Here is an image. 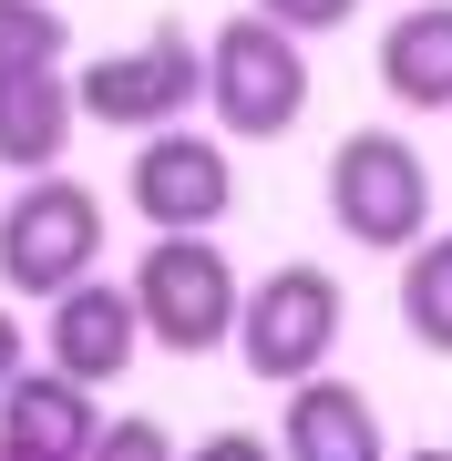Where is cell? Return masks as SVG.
Wrapping results in <instances>:
<instances>
[{"label":"cell","instance_id":"cell-7","mask_svg":"<svg viewBox=\"0 0 452 461\" xmlns=\"http://www.w3.org/2000/svg\"><path fill=\"white\" fill-rule=\"evenodd\" d=\"M124 195H134V215H144L154 236H206V226L236 205V165H226L217 133H175V123H165V133L134 144Z\"/></svg>","mask_w":452,"mask_h":461},{"label":"cell","instance_id":"cell-2","mask_svg":"<svg viewBox=\"0 0 452 461\" xmlns=\"http://www.w3.org/2000/svg\"><path fill=\"white\" fill-rule=\"evenodd\" d=\"M93 257H103V195L93 185H72V175H32L11 205H0V287L11 297H62V287H83L93 277Z\"/></svg>","mask_w":452,"mask_h":461},{"label":"cell","instance_id":"cell-3","mask_svg":"<svg viewBox=\"0 0 452 461\" xmlns=\"http://www.w3.org/2000/svg\"><path fill=\"white\" fill-rule=\"evenodd\" d=\"M206 113H217L236 144H278L288 123L309 113V51L299 32H278V21H226L217 41H206Z\"/></svg>","mask_w":452,"mask_h":461},{"label":"cell","instance_id":"cell-13","mask_svg":"<svg viewBox=\"0 0 452 461\" xmlns=\"http://www.w3.org/2000/svg\"><path fill=\"white\" fill-rule=\"evenodd\" d=\"M401 329L432 359H452V236H421L401 257Z\"/></svg>","mask_w":452,"mask_h":461},{"label":"cell","instance_id":"cell-16","mask_svg":"<svg viewBox=\"0 0 452 461\" xmlns=\"http://www.w3.org/2000/svg\"><path fill=\"white\" fill-rule=\"evenodd\" d=\"M93 461H185V451L165 441V420H103Z\"/></svg>","mask_w":452,"mask_h":461},{"label":"cell","instance_id":"cell-9","mask_svg":"<svg viewBox=\"0 0 452 461\" xmlns=\"http://www.w3.org/2000/svg\"><path fill=\"white\" fill-rule=\"evenodd\" d=\"M103 441V411H93V390L83 379H62V369H21L11 390H0V461H93Z\"/></svg>","mask_w":452,"mask_h":461},{"label":"cell","instance_id":"cell-15","mask_svg":"<svg viewBox=\"0 0 452 461\" xmlns=\"http://www.w3.org/2000/svg\"><path fill=\"white\" fill-rule=\"evenodd\" d=\"M247 11L309 41V32H350V21H360V0H247Z\"/></svg>","mask_w":452,"mask_h":461},{"label":"cell","instance_id":"cell-8","mask_svg":"<svg viewBox=\"0 0 452 461\" xmlns=\"http://www.w3.org/2000/svg\"><path fill=\"white\" fill-rule=\"evenodd\" d=\"M134 348H144V308H134V287H62L51 297V318H42V359L62 369V379H83V390H103V379H124L134 369Z\"/></svg>","mask_w":452,"mask_h":461},{"label":"cell","instance_id":"cell-19","mask_svg":"<svg viewBox=\"0 0 452 461\" xmlns=\"http://www.w3.org/2000/svg\"><path fill=\"white\" fill-rule=\"evenodd\" d=\"M401 461H452V451H401Z\"/></svg>","mask_w":452,"mask_h":461},{"label":"cell","instance_id":"cell-11","mask_svg":"<svg viewBox=\"0 0 452 461\" xmlns=\"http://www.w3.org/2000/svg\"><path fill=\"white\" fill-rule=\"evenodd\" d=\"M72 72H0V165L11 175H51L72 144Z\"/></svg>","mask_w":452,"mask_h":461},{"label":"cell","instance_id":"cell-18","mask_svg":"<svg viewBox=\"0 0 452 461\" xmlns=\"http://www.w3.org/2000/svg\"><path fill=\"white\" fill-rule=\"evenodd\" d=\"M21 369H32V329H21V318L11 308H0V390H11V379Z\"/></svg>","mask_w":452,"mask_h":461},{"label":"cell","instance_id":"cell-5","mask_svg":"<svg viewBox=\"0 0 452 461\" xmlns=\"http://www.w3.org/2000/svg\"><path fill=\"white\" fill-rule=\"evenodd\" d=\"M72 103L93 123H114V133H165L185 103H206V41L185 21H154L144 41H124V51L72 72Z\"/></svg>","mask_w":452,"mask_h":461},{"label":"cell","instance_id":"cell-12","mask_svg":"<svg viewBox=\"0 0 452 461\" xmlns=\"http://www.w3.org/2000/svg\"><path fill=\"white\" fill-rule=\"evenodd\" d=\"M381 83L411 113H452V0H421L381 32Z\"/></svg>","mask_w":452,"mask_h":461},{"label":"cell","instance_id":"cell-14","mask_svg":"<svg viewBox=\"0 0 452 461\" xmlns=\"http://www.w3.org/2000/svg\"><path fill=\"white\" fill-rule=\"evenodd\" d=\"M0 72H62V11L51 0H0Z\"/></svg>","mask_w":452,"mask_h":461},{"label":"cell","instance_id":"cell-10","mask_svg":"<svg viewBox=\"0 0 452 461\" xmlns=\"http://www.w3.org/2000/svg\"><path fill=\"white\" fill-rule=\"evenodd\" d=\"M278 461H391L381 441V411H370V390H350V379H299L278 411Z\"/></svg>","mask_w":452,"mask_h":461},{"label":"cell","instance_id":"cell-4","mask_svg":"<svg viewBox=\"0 0 452 461\" xmlns=\"http://www.w3.org/2000/svg\"><path fill=\"white\" fill-rule=\"evenodd\" d=\"M339 318H350V297H339L329 267H268V277L236 297V359L257 379H278V390H299V379L329 369Z\"/></svg>","mask_w":452,"mask_h":461},{"label":"cell","instance_id":"cell-1","mask_svg":"<svg viewBox=\"0 0 452 461\" xmlns=\"http://www.w3.org/2000/svg\"><path fill=\"white\" fill-rule=\"evenodd\" d=\"M329 226L350 236V247L411 257L421 236H432V165H421L401 133H381V123L339 133V154H329Z\"/></svg>","mask_w":452,"mask_h":461},{"label":"cell","instance_id":"cell-17","mask_svg":"<svg viewBox=\"0 0 452 461\" xmlns=\"http://www.w3.org/2000/svg\"><path fill=\"white\" fill-rule=\"evenodd\" d=\"M185 461H278V441H257V430H206Z\"/></svg>","mask_w":452,"mask_h":461},{"label":"cell","instance_id":"cell-6","mask_svg":"<svg viewBox=\"0 0 452 461\" xmlns=\"http://www.w3.org/2000/svg\"><path fill=\"white\" fill-rule=\"evenodd\" d=\"M134 308H144V339L196 359V348H226L236 339V267L217 257V236H154L134 257Z\"/></svg>","mask_w":452,"mask_h":461}]
</instances>
